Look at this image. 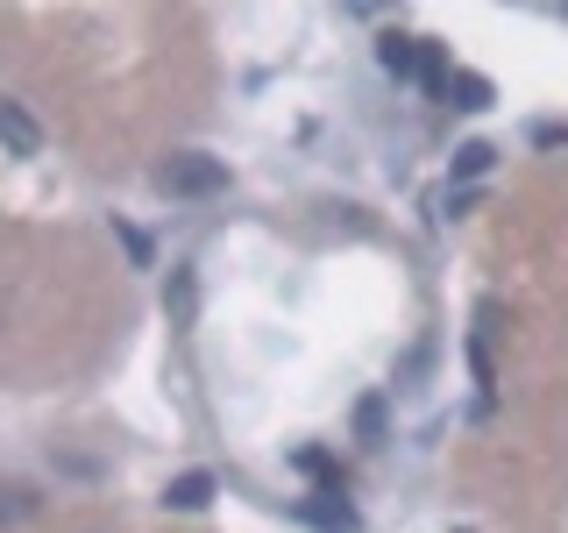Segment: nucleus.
<instances>
[{"mask_svg": "<svg viewBox=\"0 0 568 533\" xmlns=\"http://www.w3.org/2000/svg\"><path fill=\"white\" fill-rule=\"evenodd\" d=\"M164 313L178 320V328H192V313H200V278L185 271V263H178L171 271V292H164Z\"/></svg>", "mask_w": 568, "mask_h": 533, "instance_id": "obj_7", "label": "nucleus"}, {"mask_svg": "<svg viewBox=\"0 0 568 533\" xmlns=\"http://www.w3.org/2000/svg\"><path fill=\"white\" fill-rule=\"evenodd\" d=\"M156 185H164V192H178V200H213V192L227 185V171L213 164V157L185 150V157H171V164H156Z\"/></svg>", "mask_w": 568, "mask_h": 533, "instance_id": "obj_1", "label": "nucleus"}, {"mask_svg": "<svg viewBox=\"0 0 568 533\" xmlns=\"http://www.w3.org/2000/svg\"><path fill=\"white\" fill-rule=\"evenodd\" d=\"M0 150H14V157L43 150V121H36L22 100H0Z\"/></svg>", "mask_w": 568, "mask_h": 533, "instance_id": "obj_2", "label": "nucleus"}, {"mask_svg": "<svg viewBox=\"0 0 568 533\" xmlns=\"http://www.w3.org/2000/svg\"><path fill=\"white\" fill-rule=\"evenodd\" d=\"M206 497H213V476L206 470H185V476H171V484H164V505L171 512H200Z\"/></svg>", "mask_w": 568, "mask_h": 533, "instance_id": "obj_6", "label": "nucleus"}, {"mask_svg": "<svg viewBox=\"0 0 568 533\" xmlns=\"http://www.w3.org/2000/svg\"><path fill=\"white\" fill-rule=\"evenodd\" d=\"M298 520L320 526V533H355V505H348L342 491H313L306 505H298Z\"/></svg>", "mask_w": 568, "mask_h": 533, "instance_id": "obj_3", "label": "nucleus"}, {"mask_svg": "<svg viewBox=\"0 0 568 533\" xmlns=\"http://www.w3.org/2000/svg\"><path fill=\"white\" fill-rule=\"evenodd\" d=\"M448 107H469V114H476V107H490V79H484V71H455Z\"/></svg>", "mask_w": 568, "mask_h": 533, "instance_id": "obj_10", "label": "nucleus"}, {"mask_svg": "<svg viewBox=\"0 0 568 533\" xmlns=\"http://www.w3.org/2000/svg\"><path fill=\"white\" fill-rule=\"evenodd\" d=\"M490 164H497L490 142H462V150H455V178H484Z\"/></svg>", "mask_w": 568, "mask_h": 533, "instance_id": "obj_11", "label": "nucleus"}, {"mask_svg": "<svg viewBox=\"0 0 568 533\" xmlns=\"http://www.w3.org/2000/svg\"><path fill=\"white\" fill-rule=\"evenodd\" d=\"M292 462H298V470H306V476H313V484H320V491H342V462H334L327 449H298Z\"/></svg>", "mask_w": 568, "mask_h": 533, "instance_id": "obj_9", "label": "nucleus"}, {"mask_svg": "<svg viewBox=\"0 0 568 533\" xmlns=\"http://www.w3.org/2000/svg\"><path fill=\"white\" fill-rule=\"evenodd\" d=\"M36 512H43V497L29 484H0V526H29Z\"/></svg>", "mask_w": 568, "mask_h": 533, "instance_id": "obj_8", "label": "nucleus"}, {"mask_svg": "<svg viewBox=\"0 0 568 533\" xmlns=\"http://www.w3.org/2000/svg\"><path fill=\"white\" fill-rule=\"evenodd\" d=\"M419 86H426V100H448V93H455V71H448V50H440L434 36H419Z\"/></svg>", "mask_w": 568, "mask_h": 533, "instance_id": "obj_5", "label": "nucleus"}, {"mask_svg": "<svg viewBox=\"0 0 568 533\" xmlns=\"http://www.w3.org/2000/svg\"><path fill=\"white\" fill-rule=\"evenodd\" d=\"M355 434H363V441L384 434V399H363V405H355Z\"/></svg>", "mask_w": 568, "mask_h": 533, "instance_id": "obj_13", "label": "nucleus"}, {"mask_svg": "<svg viewBox=\"0 0 568 533\" xmlns=\"http://www.w3.org/2000/svg\"><path fill=\"white\" fill-rule=\"evenodd\" d=\"M114 235H121V249H129V263H135V271H150V235H142V228H129V221H114Z\"/></svg>", "mask_w": 568, "mask_h": 533, "instance_id": "obj_12", "label": "nucleus"}, {"mask_svg": "<svg viewBox=\"0 0 568 533\" xmlns=\"http://www.w3.org/2000/svg\"><path fill=\"white\" fill-rule=\"evenodd\" d=\"M462 533H469V526H462Z\"/></svg>", "mask_w": 568, "mask_h": 533, "instance_id": "obj_15", "label": "nucleus"}, {"mask_svg": "<svg viewBox=\"0 0 568 533\" xmlns=\"http://www.w3.org/2000/svg\"><path fill=\"white\" fill-rule=\"evenodd\" d=\"M532 142H540V150H568V121H540Z\"/></svg>", "mask_w": 568, "mask_h": 533, "instance_id": "obj_14", "label": "nucleus"}, {"mask_svg": "<svg viewBox=\"0 0 568 533\" xmlns=\"http://www.w3.org/2000/svg\"><path fill=\"white\" fill-rule=\"evenodd\" d=\"M377 64L390 71V79H419V36H398V29H384L377 36Z\"/></svg>", "mask_w": 568, "mask_h": 533, "instance_id": "obj_4", "label": "nucleus"}]
</instances>
